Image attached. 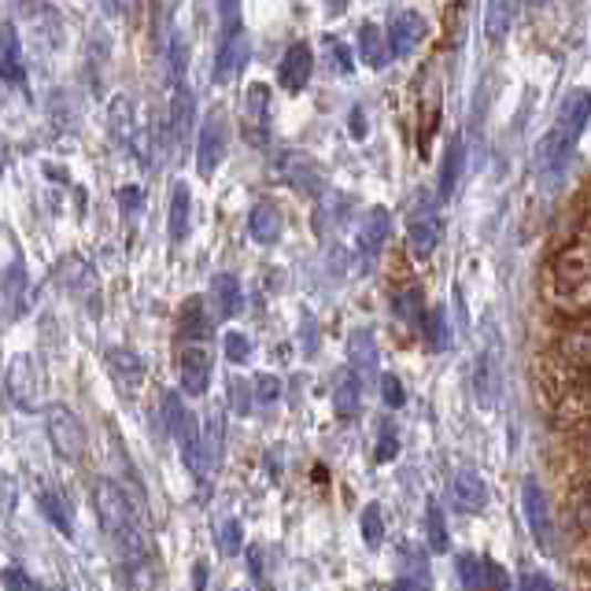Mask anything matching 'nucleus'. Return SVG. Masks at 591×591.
Instances as JSON below:
<instances>
[{
    "label": "nucleus",
    "mask_w": 591,
    "mask_h": 591,
    "mask_svg": "<svg viewBox=\"0 0 591 591\" xmlns=\"http://www.w3.org/2000/svg\"><path fill=\"white\" fill-rule=\"evenodd\" d=\"M207 330H211V319L204 314V300L193 296L182 308V336L185 341H200V336H207Z\"/></svg>",
    "instance_id": "c85d7f7f"
},
{
    "label": "nucleus",
    "mask_w": 591,
    "mask_h": 591,
    "mask_svg": "<svg viewBox=\"0 0 591 591\" xmlns=\"http://www.w3.org/2000/svg\"><path fill=\"white\" fill-rule=\"evenodd\" d=\"M381 400H385L388 411L407 407V392H403V381L396 374H381Z\"/></svg>",
    "instance_id": "e433bc0d"
},
{
    "label": "nucleus",
    "mask_w": 591,
    "mask_h": 591,
    "mask_svg": "<svg viewBox=\"0 0 591 591\" xmlns=\"http://www.w3.org/2000/svg\"><path fill=\"white\" fill-rule=\"evenodd\" d=\"M584 126H588V96L584 93H573L562 104V112H558L554 126L547 129L543 141L536 145L532 167H536V174H540L547 185L562 182V174L569 167V156H573V145L580 141V134H584Z\"/></svg>",
    "instance_id": "f257e3e1"
},
{
    "label": "nucleus",
    "mask_w": 591,
    "mask_h": 591,
    "mask_svg": "<svg viewBox=\"0 0 591 591\" xmlns=\"http://www.w3.org/2000/svg\"><path fill=\"white\" fill-rule=\"evenodd\" d=\"M8 396L23 411H34L41 400V370L34 355H15L8 363Z\"/></svg>",
    "instance_id": "1a4fd4ad"
},
{
    "label": "nucleus",
    "mask_w": 591,
    "mask_h": 591,
    "mask_svg": "<svg viewBox=\"0 0 591 591\" xmlns=\"http://www.w3.org/2000/svg\"><path fill=\"white\" fill-rule=\"evenodd\" d=\"M359 407H363V381L355 374H344L336 381V392H333V411L341 414V418H355Z\"/></svg>",
    "instance_id": "bb28decb"
},
{
    "label": "nucleus",
    "mask_w": 591,
    "mask_h": 591,
    "mask_svg": "<svg viewBox=\"0 0 591 591\" xmlns=\"http://www.w3.org/2000/svg\"><path fill=\"white\" fill-rule=\"evenodd\" d=\"M211 300H215L218 319H234V314H240V303H245L240 278H234V273H218L211 281Z\"/></svg>",
    "instance_id": "4be33fe9"
},
{
    "label": "nucleus",
    "mask_w": 591,
    "mask_h": 591,
    "mask_svg": "<svg viewBox=\"0 0 591 591\" xmlns=\"http://www.w3.org/2000/svg\"><path fill=\"white\" fill-rule=\"evenodd\" d=\"M101 4H104L107 15H123L126 8H129V0H101Z\"/></svg>",
    "instance_id": "8fccbe9b"
},
{
    "label": "nucleus",
    "mask_w": 591,
    "mask_h": 591,
    "mask_svg": "<svg viewBox=\"0 0 591 591\" xmlns=\"http://www.w3.org/2000/svg\"><path fill=\"white\" fill-rule=\"evenodd\" d=\"M485 591H510V577L491 558H485Z\"/></svg>",
    "instance_id": "79ce46f5"
},
{
    "label": "nucleus",
    "mask_w": 591,
    "mask_h": 591,
    "mask_svg": "<svg viewBox=\"0 0 591 591\" xmlns=\"http://www.w3.org/2000/svg\"><path fill=\"white\" fill-rule=\"evenodd\" d=\"M452 499H455V507L463 510V514H480L488 507V485H485V477L477 474V469H458L455 480H452Z\"/></svg>",
    "instance_id": "2eb2a0df"
},
{
    "label": "nucleus",
    "mask_w": 591,
    "mask_h": 591,
    "mask_svg": "<svg viewBox=\"0 0 591 591\" xmlns=\"http://www.w3.org/2000/svg\"><path fill=\"white\" fill-rule=\"evenodd\" d=\"M392 591H422V584H414V580H407V577H400L396 584H392Z\"/></svg>",
    "instance_id": "3c124183"
},
{
    "label": "nucleus",
    "mask_w": 591,
    "mask_h": 591,
    "mask_svg": "<svg viewBox=\"0 0 591 591\" xmlns=\"http://www.w3.org/2000/svg\"><path fill=\"white\" fill-rule=\"evenodd\" d=\"M222 159H226V118L222 112H211L207 123L200 126V141H196V170H200V178H211Z\"/></svg>",
    "instance_id": "9d476101"
},
{
    "label": "nucleus",
    "mask_w": 591,
    "mask_h": 591,
    "mask_svg": "<svg viewBox=\"0 0 591 591\" xmlns=\"http://www.w3.org/2000/svg\"><path fill=\"white\" fill-rule=\"evenodd\" d=\"M425 34H429V27H425V19L418 12H400L396 19H392L385 45L396 60H411L414 52L422 49Z\"/></svg>",
    "instance_id": "9b49d317"
},
{
    "label": "nucleus",
    "mask_w": 591,
    "mask_h": 591,
    "mask_svg": "<svg viewBox=\"0 0 591 591\" xmlns=\"http://www.w3.org/2000/svg\"><path fill=\"white\" fill-rule=\"evenodd\" d=\"M425 532H429V551L433 554H447V547H452V536H447L444 507L436 499H429V507H425Z\"/></svg>",
    "instance_id": "cd10ccee"
},
{
    "label": "nucleus",
    "mask_w": 591,
    "mask_h": 591,
    "mask_svg": "<svg viewBox=\"0 0 591 591\" xmlns=\"http://www.w3.org/2000/svg\"><path fill=\"white\" fill-rule=\"evenodd\" d=\"M248 56H251V45H248L245 30H234V34H226L222 45H218V56H215V82L218 85L234 82L237 74L245 71Z\"/></svg>",
    "instance_id": "ddd939ff"
},
{
    "label": "nucleus",
    "mask_w": 591,
    "mask_h": 591,
    "mask_svg": "<svg viewBox=\"0 0 591 591\" xmlns=\"http://www.w3.org/2000/svg\"><path fill=\"white\" fill-rule=\"evenodd\" d=\"M0 584H4L8 591H34V584H27V573L19 566L0 569Z\"/></svg>",
    "instance_id": "37998d69"
},
{
    "label": "nucleus",
    "mask_w": 591,
    "mask_h": 591,
    "mask_svg": "<svg viewBox=\"0 0 591 591\" xmlns=\"http://www.w3.org/2000/svg\"><path fill=\"white\" fill-rule=\"evenodd\" d=\"M355 49H359V60H363L370 71H381V68H385L388 45H385V38H381V30H377L374 23H363V27H359Z\"/></svg>",
    "instance_id": "b1692460"
},
{
    "label": "nucleus",
    "mask_w": 591,
    "mask_h": 591,
    "mask_svg": "<svg viewBox=\"0 0 591 591\" xmlns=\"http://www.w3.org/2000/svg\"><path fill=\"white\" fill-rule=\"evenodd\" d=\"M311 71H314V52L308 45H292L289 52H284V60H281V85L289 93L308 90Z\"/></svg>",
    "instance_id": "f3484780"
},
{
    "label": "nucleus",
    "mask_w": 591,
    "mask_h": 591,
    "mask_svg": "<svg viewBox=\"0 0 591 591\" xmlns=\"http://www.w3.org/2000/svg\"><path fill=\"white\" fill-rule=\"evenodd\" d=\"M551 300L562 311L584 314L591 303V248H588V234L580 229L577 240L558 251L551 262V284H547Z\"/></svg>",
    "instance_id": "f03ea898"
},
{
    "label": "nucleus",
    "mask_w": 591,
    "mask_h": 591,
    "mask_svg": "<svg viewBox=\"0 0 591 591\" xmlns=\"http://www.w3.org/2000/svg\"><path fill=\"white\" fill-rule=\"evenodd\" d=\"M141 200H145V196H141V189H134V185L118 193V204H123L126 215H137V211H141Z\"/></svg>",
    "instance_id": "de8ad7c7"
},
{
    "label": "nucleus",
    "mask_w": 591,
    "mask_h": 591,
    "mask_svg": "<svg viewBox=\"0 0 591 591\" xmlns=\"http://www.w3.org/2000/svg\"><path fill=\"white\" fill-rule=\"evenodd\" d=\"M392 308H396V314H400L403 322H418V319H422V292H418V289L400 292Z\"/></svg>",
    "instance_id": "4c0bfd02"
},
{
    "label": "nucleus",
    "mask_w": 591,
    "mask_h": 591,
    "mask_svg": "<svg viewBox=\"0 0 591 591\" xmlns=\"http://www.w3.org/2000/svg\"><path fill=\"white\" fill-rule=\"evenodd\" d=\"M348 352H352V374L359 381L377 374V344H374V333L370 330L352 333V348H348Z\"/></svg>",
    "instance_id": "5701e85b"
},
{
    "label": "nucleus",
    "mask_w": 591,
    "mask_h": 591,
    "mask_svg": "<svg viewBox=\"0 0 591 591\" xmlns=\"http://www.w3.org/2000/svg\"><path fill=\"white\" fill-rule=\"evenodd\" d=\"M218 15H222V30H226V34L240 30V0H218Z\"/></svg>",
    "instance_id": "c03bdc74"
},
{
    "label": "nucleus",
    "mask_w": 591,
    "mask_h": 591,
    "mask_svg": "<svg viewBox=\"0 0 591 591\" xmlns=\"http://www.w3.org/2000/svg\"><path fill=\"white\" fill-rule=\"evenodd\" d=\"M514 12H518V0H488V12H485V38L496 45L510 34L514 27Z\"/></svg>",
    "instance_id": "393cba45"
},
{
    "label": "nucleus",
    "mask_w": 591,
    "mask_h": 591,
    "mask_svg": "<svg viewBox=\"0 0 591 591\" xmlns=\"http://www.w3.org/2000/svg\"><path fill=\"white\" fill-rule=\"evenodd\" d=\"M407 240L418 259H429L440 245V204H436L433 193H418V200H414L407 218Z\"/></svg>",
    "instance_id": "39448f33"
},
{
    "label": "nucleus",
    "mask_w": 591,
    "mask_h": 591,
    "mask_svg": "<svg viewBox=\"0 0 591 591\" xmlns=\"http://www.w3.org/2000/svg\"><path fill=\"white\" fill-rule=\"evenodd\" d=\"M218 543H222V554L237 558L240 554V543H245V529H240L237 518H226L218 525Z\"/></svg>",
    "instance_id": "c9c22d12"
},
{
    "label": "nucleus",
    "mask_w": 591,
    "mask_h": 591,
    "mask_svg": "<svg viewBox=\"0 0 591 591\" xmlns=\"http://www.w3.org/2000/svg\"><path fill=\"white\" fill-rule=\"evenodd\" d=\"M178 381L185 396H204L211 388V352L200 341L182 344L178 352Z\"/></svg>",
    "instance_id": "423d86ee"
},
{
    "label": "nucleus",
    "mask_w": 591,
    "mask_h": 591,
    "mask_svg": "<svg viewBox=\"0 0 591 591\" xmlns=\"http://www.w3.org/2000/svg\"><path fill=\"white\" fill-rule=\"evenodd\" d=\"M425 341L433 352H447L452 348V322H447V308H433L425 314Z\"/></svg>",
    "instance_id": "c756f323"
},
{
    "label": "nucleus",
    "mask_w": 591,
    "mask_h": 591,
    "mask_svg": "<svg viewBox=\"0 0 591 591\" xmlns=\"http://www.w3.org/2000/svg\"><path fill=\"white\" fill-rule=\"evenodd\" d=\"M240 591H248V588H240Z\"/></svg>",
    "instance_id": "864d4df0"
},
{
    "label": "nucleus",
    "mask_w": 591,
    "mask_h": 591,
    "mask_svg": "<svg viewBox=\"0 0 591 591\" xmlns=\"http://www.w3.org/2000/svg\"><path fill=\"white\" fill-rule=\"evenodd\" d=\"M278 396H281V377L259 374L256 377V403H278Z\"/></svg>",
    "instance_id": "a19ab883"
},
{
    "label": "nucleus",
    "mask_w": 591,
    "mask_h": 591,
    "mask_svg": "<svg viewBox=\"0 0 591 591\" xmlns=\"http://www.w3.org/2000/svg\"><path fill=\"white\" fill-rule=\"evenodd\" d=\"M163 418H167V429L174 433V440H178V452H182L185 469H189L193 477H204L207 458H204L200 422L193 418L189 407H182L178 392H167V396H163Z\"/></svg>",
    "instance_id": "7ed1b4c3"
},
{
    "label": "nucleus",
    "mask_w": 591,
    "mask_h": 591,
    "mask_svg": "<svg viewBox=\"0 0 591 591\" xmlns=\"http://www.w3.org/2000/svg\"><path fill=\"white\" fill-rule=\"evenodd\" d=\"M19 4H23V8H34V4H38V0H19Z\"/></svg>",
    "instance_id": "603ef678"
},
{
    "label": "nucleus",
    "mask_w": 591,
    "mask_h": 591,
    "mask_svg": "<svg viewBox=\"0 0 591 591\" xmlns=\"http://www.w3.org/2000/svg\"><path fill=\"white\" fill-rule=\"evenodd\" d=\"M388 234H392L388 207H370L363 215V222H359V256H363L366 267L381 256V248L388 245Z\"/></svg>",
    "instance_id": "f8f14e48"
},
{
    "label": "nucleus",
    "mask_w": 591,
    "mask_h": 591,
    "mask_svg": "<svg viewBox=\"0 0 591 591\" xmlns=\"http://www.w3.org/2000/svg\"><path fill=\"white\" fill-rule=\"evenodd\" d=\"M385 514H381V502H366L363 510V540L370 547H381V540H385Z\"/></svg>",
    "instance_id": "f704fd0d"
},
{
    "label": "nucleus",
    "mask_w": 591,
    "mask_h": 591,
    "mask_svg": "<svg viewBox=\"0 0 591 591\" xmlns=\"http://www.w3.org/2000/svg\"><path fill=\"white\" fill-rule=\"evenodd\" d=\"M281 174L289 178L292 189H303V193H314L322 185L319 163H314L308 152H289V156L281 159Z\"/></svg>",
    "instance_id": "6ab92c4d"
},
{
    "label": "nucleus",
    "mask_w": 591,
    "mask_h": 591,
    "mask_svg": "<svg viewBox=\"0 0 591 591\" xmlns=\"http://www.w3.org/2000/svg\"><path fill=\"white\" fill-rule=\"evenodd\" d=\"M474 392L480 400V407H496L499 403V392H502V355H499V344L496 336L485 344V352L477 355L474 363Z\"/></svg>",
    "instance_id": "6e6552de"
},
{
    "label": "nucleus",
    "mask_w": 591,
    "mask_h": 591,
    "mask_svg": "<svg viewBox=\"0 0 591 591\" xmlns=\"http://www.w3.org/2000/svg\"><path fill=\"white\" fill-rule=\"evenodd\" d=\"M112 134H115V141H134V112H129V101H118L112 104Z\"/></svg>",
    "instance_id": "72a5a7b5"
},
{
    "label": "nucleus",
    "mask_w": 591,
    "mask_h": 591,
    "mask_svg": "<svg viewBox=\"0 0 591 591\" xmlns=\"http://www.w3.org/2000/svg\"><path fill=\"white\" fill-rule=\"evenodd\" d=\"M458 580L466 591H485V558L458 554Z\"/></svg>",
    "instance_id": "473e14b6"
},
{
    "label": "nucleus",
    "mask_w": 591,
    "mask_h": 591,
    "mask_svg": "<svg viewBox=\"0 0 591 591\" xmlns=\"http://www.w3.org/2000/svg\"><path fill=\"white\" fill-rule=\"evenodd\" d=\"M245 126H248V137L256 141V145L267 141V126H270V90H267V85H251V90H248Z\"/></svg>",
    "instance_id": "aec40b11"
},
{
    "label": "nucleus",
    "mask_w": 591,
    "mask_h": 591,
    "mask_svg": "<svg viewBox=\"0 0 591 591\" xmlns=\"http://www.w3.org/2000/svg\"><path fill=\"white\" fill-rule=\"evenodd\" d=\"M226 359L229 363H248L251 359V341L245 333H226Z\"/></svg>",
    "instance_id": "ea45409f"
},
{
    "label": "nucleus",
    "mask_w": 591,
    "mask_h": 591,
    "mask_svg": "<svg viewBox=\"0 0 591 591\" xmlns=\"http://www.w3.org/2000/svg\"><path fill=\"white\" fill-rule=\"evenodd\" d=\"M400 455V433L392 429V425H381V440H377V452H374V463H392V458Z\"/></svg>",
    "instance_id": "58836bf2"
},
{
    "label": "nucleus",
    "mask_w": 591,
    "mask_h": 591,
    "mask_svg": "<svg viewBox=\"0 0 591 591\" xmlns=\"http://www.w3.org/2000/svg\"><path fill=\"white\" fill-rule=\"evenodd\" d=\"M352 137H355V141L366 137V118H363V112H359V107L352 112Z\"/></svg>",
    "instance_id": "09e8293b"
},
{
    "label": "nucleus",
    "mask_w": 591,
    "mask_h": 591,
    "mask_svg": "<svg viewBox=\"0 0 591 591\" xmlns=\"http://www.w3.org/2000/svg\"><path fill=\"white\" fill-rule=\"evenodd\" d=\"M463 163H466L463 141L452 137V145H447V156H444V167H440V196H436V200H452V196H455L458 178H463Z\"/></svg>",
    "instance_id": "a878e982"
},
{
    "label": "nucleus",
    "mask_w": 591,
    "mask_h": 591,
    "mask_svg": "<svg viewBox=\"0 0 591 591\" xmlns=\"http://www.w3.org/2000/svg\"><path fill=\"white\" fill-rule=\"evenodd\" d=\"M0 79L8 85H23L27 68H23V45H19V34L12 23L0 27Z\"/></svg>",
    "instance_id": "a211bd4d"
},
{
    "label": "nucleus",
    "mask_w": 591,
    "mask_h": 591,
    "mask_svg": "<svg viewBox=\"0 0 591 591\" xmlns=\"http://www.w3.org/2000/svg\"><path fill=\"white\" fill-rule=\"evenodd\" d=\"M38 507H41V514H45V518L52 521V529L63 532V536H74L71 514H68V507L60 502L56 491H38Z\"/></svg>",
    "instance_id": "2f4dec72"
},
{
    "label": "nucleus",
    "mask_w": 591,
    "mask_h": 591,
    "mask_svg": "<svg viewBox=\"0 0 591 591\" xmlns=\"http://www.w3.org/2000/svg\"><path fill=\"white\" fill-rule=\"evenodd\" d=\"M521 507H525V521H529V532L536 536V543H540L543 551H551L554 547V521H551V507H547V496H543V488L536 477H525Z\"/></svg>",
    "instance_id": "0eeeda50"
},
{
    "label": "nucleus",
    "mask_w": 591,
    "mask_h": 591,
    "mask_svg": "<svg viewBox=\"0 0 591 591\" xmlns=\"http://www.w3.org/2000/svg\"><path fill=\"white\" fill-rule=\"evenodd\" d=\"M193 123H196V96L185 82L174 85V101H170V145L185 148L193 137Z\"/></svg>",
    "instance_id": "4468645a"
},
{
    "label": "nucleus",
    "mask_w": 591,
    "mask_h": 591,
    "mask_svg": "<svg viewBox=\"0 0 591 591\" xmlns=\"http://www.w3.org/2000/svg\"><path fill=\"white\" fill-rule=\"evenodd\" d=\"M248 234L256 245H278L281 234H284V218L278 211V204H270V200H262L251 207V215H248Z\"/></svg>",
    "instance_id": "dca6fc26"
},
{
    "label": "nucleus",
    "mask_w": 591,
    "mask_h": 591,
    "mask_svg": "<svg viewBox=\"0 0 591 591\" xmlns=\"http://www.w3.org/2000/svg\"><path fill=\"white\" fill-rule=\"evenodd\" d=\"M229 388H234V407H237L240 414H248V411H251V403H256V400H251L248 385H245V381H234V385H229Z\"/></svg>",
    "instance_id": "49530a36"
},
{
    "label": "nucleus",
    "mask_w": 591,
    "mask_h": 591,
    "mask_svg": "<svg viewBox=\"0 0 591 591\" xmlns=\"http://www.w3.org/2000/svg\"><path fill=\"white\" fill-rule=\"evenodd\" d=\"M521 591H558L554 580L547 573H525L521 577Z\"/></svg>",
    "instance_id": "a18cd8bd"
},
{
    "label": "nucleus",
    "mask_w": 591,
    "mask_h": 591,
    "mask_svg": "<svg viewBox=\"0 0 591 591\" xmlns=\"http://www.w3.org/2000/svg\"><path fill=\"white\" fill-rule=\"evenodd\" d=\"M189 207H193L189 185L174 182V189H170V215H167V234H170L174 245H182V240L189 237Z\"/></svg>",
    "instance_id": "412c9836"
},
{
    "label": "nucleus",
    "mask_w": 591,
    "mask_h": 591,
    "mask_svg": "<svg viewBox=\"0 0 591 591\" xmlns=\"http://www.w3.org/2000/svg\"><path fill=\"white\" fill-rule=\"evenodd\" d=\"M107 363H112L115 377L126 381L129 388L141 385V377H145V363H141V355H134L129 348H123V352H112V355H107Z\"/></svg>",
    "instance_id": "7c9ffc66"
},
{
    "label": "nucleus",
    "mask_w": 591,
    "mask_h": 591,
    "mask_svg": "<svg viewBox=\"0 0 591 591\" xmlns=\"http://www.w3.org/2000/svg\"><path fill=\"white\" fill-rule=\"evenodd\" d=\"M45 429H49V440H52V452H56L63 463H79L85 455V425L79 422V414L71 407H63V403H52L49 414H45Z\"/></svg>",
    "instance_id": "20e7f679"
}]
</instances>
